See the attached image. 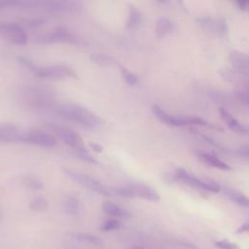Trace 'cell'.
Segmentation results:
<instances>
[{"mask_svg":"<svg viewBox=\"0 0 249 249\" xmlns=\"http://www.w3.org/2000/svg\"><path fill=\"white\" fill-rule=\"evenodd\" d=\"M48 200L44 196H37L31 199L29 203V208L35 212H42L48 208Z\"/></svg>","mask_w":249,"mask_h":249,"instance_id":"cb8c5ba5","label":"cell"},{"mask_svg":"<svg viewBox=\"0 0 249 249\" xmlns=\"http://www.w3.org/2000/svg\"><path fill=\"white\" fill-rule=\"evenodd\" d=\"M121 227V223L118 219L115 218H110L105 220L101 226H100V230L103 231H115L117 229H119Z\"/></svg>","mask_w":249,"mask_h":249,"instance_id":"4316f807","label":"cell"},{"mask_svg":"<svg viewBox=\"0 0 249 249\" xmlns=\"http://www.w3.org/2000/svg\"><path fill=\"white\" fill-rule=\"evenodd\" d=\"M22 182L27 188L32 190H41L43 188L42 181L32 174L24 175L22 178Z\"/></svg>","mask_w":249,"mask_h":249,"instance_id":"d4e9b609","label":"cell"},{"mask_svg":"<svg viewBox=\"0 0 249 249\" xmlns=\"http://www.w3.org/2000/svg\"><path fill=\"white\" fill-rule=\"evenodd\" d=\"M39 6L46 11L52 13H70L78 9L79 3L66 0H50V1H35L34 7Z\"/></svg>","mask_w":249,"mask_h":249,"instance_id":"8fae6325","label":"cell"},{"mask_svg":"<svg viewBox=\"0 0 249 249\" xmlns=\"http://www.w3.org/2000/svg\"><path fill=\"white\" fill-rule=\"evenodd\" d=\"M224 194L233 202H235L236 204L242 206V207H246L249 208V196H245L244 194L233 190V189H230V188H226L224 189Z\"/></svg>","mask_w":249,"mask_h":249,"instance_id":"ffe728a7","label":"cell"},{"mask_svg":"<svg viewBox=\"0 0 249 249\" xmlns=\"http://www.w3.org/2000/svg\"><path fill=\"white\" fill-rule=\"evenodd\" d=\"M69 235L76 240L86 242V243H89V244H91L94 246H102L103 245L102 239L94 234L85 233V232H72Z\"/></svg>","mask_w":249,"mask_h":249,"instance_id":"7402d4cb","label":"cell"},{"mask_svg":"<svg viewBox=\"0 0 249 249\" xmlns=\"http://www.w3.org/2000/svg\"><path fill=\"white\" fill-rule=\"evenodd\" d=\"M152 111L156 118L161 123L165 124L169 126H184L188 125L186 116H173L165 112L161 107L158 105H154L152 107Z\"/></svg>","mask_w":249,"mask_h":249,"instance_id":"4fadbf2b","label":"cell"},{"mask_svg":"<svg viewBox=\"0 0 249 249\" xmlns=\"http://www.w3.org/2000/svg\"><path fill=\"white\" fill-rule=\"evenodd\" d=\"M215 246L220 249H238V245L228 239H221L215 241Z\"/></svg>","mask_w":249,"mask_h":249,"instance_id":"f546056e","label":"cell"},{"mask_svg":"<svg viewBox=\"0 0 249 249\" xmlns=\"http://www.w3.org/2000/svg\"><path fill=\"white\" fill-rule=\"evenodd\" d=\"M76 155H77L78 158H80L81 160H86V161H88V162H90V163H96V162H97V160H96L92 155H90L88 151L76 152Z\"/></svg>","mask_w":249,"mask_h":249,"instance_id":"4dcf8cb0","label":"cell"},{"mask_svg":"<svg viewBox=\"0 0 249 249\" xmlns=\"http://www.w3.org/2000/svg\"><path fill=\"white\" fill-rule=\"evenodd\" d=\"M63 208L64 211L69 215H77L80 210V201L74 196H67L63 199Z\"/></svg>","mask_w":249,"mask_h":249,"instance_id":"603a6c76","label":"cell"},{"mask_svg":"<svg viewBox=\"0 0 249 249\" xmlns=\"http://www.w3.org/2000/svg\"><path fill=\"white\" fill-rule=\"evenodd\" d=\"M17 59L18 60V62L20 63V64H22L25 68H27L29 71H31L32 73H36V71L38 70V66L36 65V64H34L29 58H27V57H25V56H18L17 57Z\"/></svg>","mask_w":249,"mask_h":249,"instance_id":"f1b7e54d","label":"cell"},{"mask_svg":"<svg viewBox=\"0 0 249 249\" xmlns=\"http://www.w3.org/2000/svg\"><path fill=\"white\" fill-rule=\"evenodd\" d=\"M238 154L241 155L242 157L244 158H247L249 159V145H246V146H242L238 149Z\"/></svg>","mask_w":249,"mask_h":249,"instance_id":"d6a6232c","label":"cell"},{"mask_svg":"<svg viewBox=\"0 0 249 249\" xmlns=\"http://www.w3.org/2000/svg\"><path fill=\"white\" fill-rule=\"evenodd\" d=\"M219 114L222 118V120L225 122V124L233 131L238 132V133H247L249 132V128L241 124L237 119L233 117V115L229 112L225 108H220L219 109Z\"/></svg>","mask_w":249,"mask_h":249,"instance_id":"9a60e30c","label":"cell"},{"mask_svg":"<svg viewBox=\"0 0 249 249\" xmlns=\"http://www.w3.org/2000/svg\"><path fill=\"white\" fill-rule=\"evenodd\" d=\"M174 176L176 179L192 188L196 190H200L203 192H210V193H218L221 191L220 185L213 181V180H202L194 174L190 173L188 170L184 168H178L174 172Z\"/></svg>","mask_w":249,"mask_h":249,"instance_id":"3957f363","label":"cell"},{"mask_svg":"<svg viewBox=\"0 0 249 249\" xmlns=\"http://www.w3.org/2000/svg\"><path fill=\"white\" fill-rule=\"evenodd\" d=\"M236 4H237L241 9L249 10V1H239V2H236Z\"/></svg>","mask_w":249,"mask_h":249,"instance_id":"836d02e7","label":"cell"},{"mask_svg":"<svg viewBox=\"0 0 249 249\" xmlns=\"http://www.w3.org/2000/svg\"><path fill=\"white\" fill-rule=\"evenodd\" d=\"M90 59L99 64V65H103V66H107V65H111L114 63V59L109 55V54H106V53H92L90 55Z\"/></svg>","mask_w":249,"mask_h":249,"instance_id":"484cf974","label":"cell"},{"mask_svg":"<svg viewBox=\"0 0 249 249\" xmlns=\"http://www.w3.org/2000/svg\"><path fill=\"white\" fill-rule=\"evenodd\" d=\"M35 75L48 80H65L69 78H77V74L74 69L60 64L39 67Z\"/></svg>","mask_w":249,"mask_h":249,"instance_id":"52a82bcc","label":"cell"},{"mask_svg":"<svg viewBox=\"0 0 249 249\" xmlns=\"http://www.w3.org/2000/svg\"><path fill=\"white\" fill-rule=\"evenodd\" d=\"M238 97L242 103L249 106V87L238 91Z\"/></svg>","mask_w":249,"mask_h":249,"instance_id":"1f68e13d","label":"cell"},{"mask_svg":"<svg viewBox=\"0 0 249 249\" xmlns=\"http://www.w3.org/2000/svg\"><path fill=\"white\" fill-rule=\"evenodd\" d=\"M0 220H1V214H0Z\"/></svg>","mask_w":249,"mask_h":249,"instance_id":"d590c367","label":"cell"},{"mask_svg":"<svg viewBox=\"0 0 249 249\" xmlns=\"http://www.w3.org/2000/svg\"><path fill=\"white\" fill-rule=\"evenodd\" d=\"M22 131H19L17 126L13 124L0 125V143L20 142Z\"/></svg>","mask_w":249,"mask_h":249,"instance_id":"e0dca14e","label":"cell"},{"mask_svg":"<svg viewBox=\"0 0 249 249\" xmlns=\"http://www.w3.org/2000/svg\"><path fill=\"white\" fill-rule=\"evenodd\" d=\"M175 29V24L169 18H160L156 23V33L159 38H162L167 34L173 32Z\"/></svg>","mask_w":249,"mask_h":249,"instance_id":"d6986e66","label":"cell"},{"mask_svg":"<svg viewBox=\"0 0 249 249\" xmlns=\"http://www.w3.org/2000/svg\"><path fill=\"white\" fill-rule=\"evenodd\" d=\"M28 101L33 108L41 112H48L55 108L53 96L42 89H31L28 93Z\"/></svg>","mask_w":249,"mask_h":249,"instance_id":"ba28073f","label":"cell"},{"mask_svg":"<svg viewBox=\"0 0 249 249\" xmlns=\"http://www.w3.org/2000/svg\"><path fill=\"white\" fill-rule=\"evenodd\" d=\"M0 36L17 45H24L27 41V35L23 28L18 23L12 21L0 22Z\"/></svg>","mask_w":249,"mask_h":249,"instance_id":"9c48e42d","label":"cell"},{"mask_svg":"<svg viewBox=\"0 0 249 249\" xmlns=\"http://www.w3.org/2000/svg\"><path fill=\"white\" fill-rule=\"evenodd\" d=\"M56 112L61 118L79 124L81 126L88 129H96L102 124V121L97 115L79 104H62L56 108Z\"/></svg>","mask_w":249,"mask_h":249,"instance_id":"6da1fadb","label":"cell"},{"mask_svg":"<svg viewBox=\"0 0 249 249\" xmlns=\"http://www.w3.org/2000/svg\"><path fill=\"white\" fill-rule=\"evenodd\" d=\"M38 43L44 44H52V43H71L80 45L82 44V40L79 39L75 34L64 27H57L54 30L40 35L35 40Z\"/></svg>","mask_w":249,"mask_h":249,"instance_id":"8992f818","label":"cell"},{"mask_svg":"<svg viewBox=\"0 0 249 249\" xmlns=\"http://www.w3.org/2000/svg\"><path fill=\"white\" fill-rule=\"evenodd\" d=\"M128 249H147V248H143V247H140V246H132Z\"/></svg>","mask_w":249,"mask_h":249,"instance_id":"e575fe53","label":"cell"},{"mask_svg":"<svg viewBox=\"0 0 249 249\" xmlns=\"http://www.w3.org/2000/svg\"><path fill=\"white\" fill-rule=\"evenodd\" d=\"M47 127L51 131L54 132V134H56L67 146L73 148L76 152L88 151L81 135L73 129L58 124H47Z\"/></svg>","mask_w":249,"mask_h":249,"instance_id":"277c9868","label":"cell"},{"mask_svg":"<svg viewBox=\"0 0 249 249\" xmlns=\"http://www.w3.org/2000/svg\"><path fill=\"white\" fill-rule=\"evenodd\" d=\"M196 156L201 161H203L205 164H207L211 167H215L220 170H231V167L226 161H224L223 160H221L220 158H218L217 156H215L213 154L197 151Z\"/></svg>","mask_w":249,"mask_h":249,"instance_id":"2e32d148","label":"cell"},{"mask_svg":"<svg viewBox=\"0 0 249 249\" xmlns=\"http://www.w3.org/2000/svg\"><path fill=\"white\" fill-rule=\"evenodd\" d=\"M64 172L73 181H75L76 183H78V184L84 186L85 188L90 190L91 192H94V193H96L98 195H101V196H111L110 190L106 186H104L101 182L96 180L95 178H93V177H91L88 174L82 173L80 171L73 170V169L65 168Z\"/></svg>","mask_w":249,"mask_h":249,"instance_id":"5b68a950","label":"cell"},{"mask_svg":"<svg viewBox=\"0 0 249 249\" xmlns=\"http://www.w3.org/2000/svg\"><path fill=\"white\" fill-rule=\"evenodd\" d=\"M231 66L238 72L249 74V54L240 51H231L229 54Z\"/></svg>","mask_w":249,"mask_h":249,"instance_id":"5bb4252c","label":"cell"},{"mask_svg":"<svg viewBox=\"0 0 249 249\" xmlns=\"http://www.w3.org/2000/svg\"><path fill=\"white\" fill-rule=\"evenodd\" d=\"M20 142L28 143L40 147L50 148L56 144V139L50 133L43 130H30L21 133Z\"/></svg>","mask_w":249,"mask_h":249,"instance_id":"30bf717a","label":"cell"},{"mask_svg":"<svg viewBox=\"0 0 249 249\" xmlns=\"http://www.w3.org/2000/svg\"><path fill=\"white\" fill-rule=\"evenodd\" d=\"M122 76H123V79L124 80V82L127 84V85H130V86H134L138 83V78L137 76L132 73L131 71H129L128 69H125V68H123L122 70Z\"/></svg>","mask_w":249,"mask_h":249,"instance_id":"83f0119b","label":"cell"},{"mask_svg":"<svg viewBox=\"0 0 249 249\" xmlns=\"http://www.w3.org/2000/svg\"><path fill=\"white\" fill-rule=\"evenodd\" d=\"M199 24L203 29L214 33L220 37H227L229 32V27L227 21L223 18H211L203 17L197 19Z\"/></svg>","mask_w":249,"mask_h":249,"instance_id":"7c38bea8","label":"cell"},{"mask_svg":"<svg viewBox=\"0 0 249 249\" xmlns=\"http://www.w3.org/2000/svg\"><path fill=\"white\" fill-rule=\"evenodd\" d=\"M143 20V16L141 14V12L131 6L129 8V13H128V17H127V20H126V27L128 29H137Z\"/></svg>","mask_w":249,"mask_h":249,"instance_id":"44dd1931","label":"cell"},{"mask_svg":"<svg viewBox=\"0 0 249 249\" xmlns=\"http://www.w3.org/2000/svg\"><path fill=\"white\" fill-rule=\"evenodd\" d=\"M113 191L118 196L128 198L137 197L149 201H159L160 198L159 193L154 188L140 183H133L126 186L118 187Z\"/></svg>","mask_w":249,"mask_h":249,"instance_id":"7a4b0ae2","label":"cell"},{"mask_svg":"<svg viewBox=\"0 0 249 249\" xmlns=\"http://www.w3.org/2000/svg\"><path fill=\"white\" fill-rule=\"evenodd\" d=\"M101 207H102V211L105 214H107V215H109V216H111L115 219L116 218H124V219H126V218H129L131 216V213L128 210H126L125 208L120 206L119 204H117L113 201L106 200L102 203Z\"/></svg>","mask_w":249,"mask_h":249,"instance_id":"ac0fdd59","label":"cell"}]
</instances>
